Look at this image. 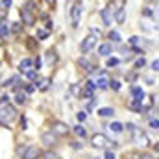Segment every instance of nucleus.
Instances as JSON below:
<instances>
[{"mask_svg": "<svg viewBox=\"0 0 159 159\" xmlns=\"http://www.w3.org/2000/svg\"><path fill=\"white\" fill-rule=\"evenodd\" d=\"M35 91V83H30V85H26V93H34Z\"/></svg>", "mask_w": 159, "mask_h": 159, "instance_id": "4c0bfd02", "label": "nucleus"}, {"mask_svg": "<svg viewBox=\"0 0 159 159\" xmlns=\"http://www.w3.org/2000/svg\"><path fill=\"white\" fill-rule=\"evenodd\" d=\"M124 4H126V0H111L109 6H107V9H109L111 13H119V11L124 9Z\"/></svg>", "mask_w": 159, "mask_h": 159, "instance_id": "9d476101", "label": "nucleus"}, {"mask_svg": "<svg viewBox=\"0 0 159 159\" xmlns=\"http://www.w3.org/2000/svg\"><path fill=\"white\" fill-rule=\"evenodd\" d=\"M144 65H146V59H144V57H139V59L135 61V69H143Z\"/></svg>", "mask_w": 159, "mask_h": 159, "instance_id": "a878e982", "label": "nucleus"}, {"mask_svg": "<svg viewBox=\"0 0 159 159\" xmlns=\"http://www.w3.org/2000/svg\"><path fill=\"white\" fill-rule=\"evenodd\" d=\"M129 107H131L133 111L141 113V111H143V100H135V98H133V102L129 104Z\"/></svg>", "mask_w": 159, "mask_h": 159, "instance_id": "a211bd4d", "label": "nucleus"}, {"mask_svg": "<svg viewBox=\"0 0 159 159\" xmlns=\"http://www.w3.org/2000/svg\"><path fill=\"white\" fill-rule=\"evenodd\" d=\"M143 13H144V15H146V17H150V15H152V11H150V9H148V7H146V9H144V11H143Z\"/></svg>", "mask_w": 159, "mask_h": 159, "instance_id": "a18cd8bd", "label": "nucleus"}, {"mask_svg": "<svg viewBox=\"0 0 159 159\" xmlns=\"http://www.w3.org/2000/svg\"><path fill=\"white\" fill-rule=\"evenodd\" d=\"M9 6H11V0H2V7L4 9H7Z\"/></svg>", "mask_w": 159, "mask_h": 159, "instance_id": "79ce46f5", "label": "nucleus"}, {"mask_svg": "<svg viewBox=\"0 0 159 159\" xmlns=\"http://www.w3.org/2000/svg\"><path fill=\"white\" fill-rule=\"evenodd\" d=\"M115 19H117V22H124V19H126V9H122L119 13H115Z\"/></svg>", "mask_w": 159, "mask_h": 159, "instance_id": "b1692460", "label": "nucleus"}, {"mask_svg": "<svg viewBox=\"0 0 159 159\" xmlns=\"http://www.w3.org/2000/svg\"><path fill=\"white\" fill-rule=\"evenodd\" d=\"M96 39H98V37H96V35H93V34H91V35H87L85 39L81 41V52H83V54L91 52V50L94 48V44H96Z\"/></svg>", "mask_w": 159, "mask_h": 159, "instance_id": "39448f33", "label": "nucleus"}, {"mask_svg": "<svg viewBox=\"0 0 159 159\" xmlns=\"http://www.w3.org/2000/svg\"><path fill=\"white\" fill-rule=\"evenodd\" d=\"M109 87H111V89H115V91H119V89H120V81H119V80H111Z\"/></svg>", "mask_w": 159, "mask_h": 159, "instance_id": "c85d7f7f", "label": "nucleus"}, {"mask_svg": "<svg viewBox=\"0 0 159 159\" xmlns=\"http://www.w3.org/2000/svg\"><path fill=\"white\" fill-rule=\"evenodd\" d=\"M81 91H83V89H80L78 85H72V93H74V94H80V96H81Z\"/></svg>", "mask_w": 159, "mask_h": 159, "instance_id": "c9c22d12", "label": "nucleus"}, {"mask_svg": "<svg viewBox=\"0 0 159 159\" xmlns=\"http://www.w3.org/2000/svg\"><path fill=\"white\" fill-rule=\"evenodd\" d=\"M122 128H124V126H122L120 122H111V126H109V129H111V131H115V133H120V131H122Z\"/></svg>", "mask_w": 159, "mask_h": 159, "instance_id": "5701e85b", "label": "nucleus"}, {"mask_svg": "<svg viewBox=\"0 0 159 159\" xmlns=\"http://www.w3.org/2000/svg\"><path fill=\"white\" fill-rule=\"evenodd\" d=\"M46 61H48L50 65H54V63L57 61V56H56V50H48V52H46Z\"/></svg>", "mask_w": 159, "mask_h": 159, "instance_id": "aec40b11", "label": "nucleus"}, {"mask_svg": "<svg viewBox=\"0 0 159 159\" xmlns=\"http://www.w3.org/2000/svg\"><path fill=\"white\" fill-rule=\"evenodd\" d=\"M156 152H159V143L156 144Z\"/></svg>", "mask_w": 159, "mask_h": 159, "instance_id": "09e8293b", "label": "nucleus"}, {"mask_svg": "<svg viewBox=\"0 0 159 159\" xmlns=\"http://www.w3.org/2000/svg\"><path fill=\"white\" fill-rule=\"evenodd\" d=\"M109 39L113 41V43H119V41H120L119 32H109Z\"/></svg>", "mask_w": 159, "mask_h": 159, "instance_id": "bb28decb", "label": "nucleus"}, {"mask_svg": "<svg viewBox=\"0 0 159 159\" xmlns=\"http://www.w3.org/2000/svg\"><path fill=\"white\" fill-rule=\"evenodd\" d=\"M91 144L96 148V150H100V148H106L107 144H111L109 141H107V137L104 135V133H94L93 135V139H91Z\"/></svg>", "mask_w": 159, "mask_h": 159, "instance_id": "f03ea898", "label": "nucleus"}, {"mask_svg": "<svg viewBox=\"0 0 159 159\" xmlns=\"http://www.w3.org/2000/svg\"><path fill=\"white\" fill-rule=\"evenodd\" d=\"M37 37L39 39H46L48 37V30H37Z\"/></svg>", "mask_w": 159, "mask_h": 159, "instance_id": "c756f323", "label": "nucleus"}, {"mask_svg": "<svg viewBox=\"0 0 159 159\" xmlns=\"http://www.w3.org/2000/svg\"><path fill=\"white\" fill-rule=\"evenodd\" d=\"M100 17H102V20H104V24H106V26H111L113 15H111V11H109V9H102V11H100Z\"/></svg>", "mask_w": 159, "mask_h": 159, "instance_id": "4468645a", "label": "nucleus"}, {"mask_svg": "<svg viewBox=\"0 0 159 159\" xmlns=\"http://www.w3.org/2000/svg\"><path fill=\"white\" fill-rule=\"evenodd\" d=\"M26 76H28L30 80H35V78H37V70H35V69H32V70H28V72H26Z\"/></svg>", "mask_w": 159, "mask_h": 159, "instance_id": "7c9ffc66", "label": "nucleus"}, {"mask_svg": "<svg viewBox=\"0 0 159 159\" xmlns=\"http://www.w3.org/2000/svg\"><path fill=\"white\" fill-rule=\"evenodd\" d=\"M152 70H156V72L159 70V59H154L152 61Z\"/></svg>", "mask_w": 159, "mask_h": 159, "instance_id": "473e14b6", "label": "nucleus"}, {"mask_svg": "<svg viewBox=\"0 0 159 159\" xmlns=\"http://www.w3.org/2000/svg\"><path fill=\"white\" fill-rule=\"evenodd\" d=\"M74 133H76V135H78V137H81V139H83V137H85V135H87V131H85V128H83V126H74Z\"/></svg>", "mask_w": 159, "mask_h": 159, "instance_id": "4be33fe9", "label": "nucleus"}, {"mask_svg": "<svg viewBox=\"0 0 159 159\" xmlns=\"http://www.w3.org/2000/svg\"><path fill=\"white\" fill-rule=\"evenodd\" d=\"M109 83H111V80H107L106 70H100V72H98V80H96L98 89H107V87H109Z\"/></svg>", "mask_w": 159, "mask_h": 159, "instance_id": "6e6552de", "label": "nucleus"}, {"mask_svg": "<svg viewBox=\"0 0 159 159\" xmlns=\"http://www.w3.org/2000/svg\"><path fill=\"white\" fill-rule=\"evenodd\" d=\"M91 34H93V35H96V37H102L100 30H96V28H91Z\"/></svg>", "mask_w": 159, "mask_h": 159, "instance_id": "ea45409f", "label": "nucleus"}, {"mask_svg": "<svg viewBox=\"0 0 159 159\" xmlns=\"http://www.w3.org/2000/svg\"><path fill=\"white\" fill-rule=\"evenodd\" d=\"M104 159H117V157H115V154H113L111 150H107V152H106V156H104Z\"/></svg>", "mask_w": 159, "mask_h": 159, "instance_id": "72a5a7b5", "label": "nucleus"}, {"mask_svg": "<svg viewBox=\"0 0 159 159\" xmlns=\"http://www.w3.org/2000/svg\"><path fill=\"white\" fill-rule=\"evenodd\" d=\"M72 148H76V150H78V148H81V144H80V143H72Z\"/></svg>", "mask_w": 159, "mask_h": 159, "instance_id": "de8ad7c7", "label": "nucleus"}, {"mask_svg": "<svg viewBox=\"0 0 159 159\" xmlns=\"http://www.w3.org/2000/svg\"><path fill=\"white\" fill-rule=\"evenodd\" d=\"M15 102H17L19 106L26 104V93H17V96H15Z\"/></svg>", "mask_w": 159, "mask_h": 159, "instance_id": "412c9836", "label": "nucleus"}, {"mask_svg": "<svg viewBox=\"0 0 159 159\" xmlns=\"http://www.w3.org/2000/svg\"><path fill=\"white\" fill-rule=\"evenodd\" d=\"M98 54H100V56H104V57H106V56H109V54H111V44H109V43H104V44H100V48H98Z\"/></svg>", "mask_w": 159, "mask_h": 159, "instance_id": "dca6fc26", "label": "nucleus"}, {"mask_svg": "<svg viewBox=\"0 0 159 159\" xmlns=\"http://www.w3.org/2000/svg\"><path fill=\"white\" fill-rule=\"evenodd\" d=\"M81 9H83V4H81V0H76V2L72 4V9H70V20H72V26H74V28H78V24H80Z\"/></svg>", "mask_w": 159, "mask_h": 159, "instance_id": "f257e3e1", "label": "nucleus"}, {"mask_svg": "<svg viewBox=\"0 0 159 159\" xmlns=\"http://www.w3.org/2000/svg\"><path fill=\"white\" fill-rule=\"evenodd\" d=\"M43 157L44 159H54L56 157V154H54V152H46V154H43Z\"/></svg>", "mask_w": 159, "mask_h": 159, "instance_id": "e433bc0d", "label": "nucleus"}, {"mask_svg": "<svg viewBox=\"0 0 159 159\" xmlns=\"http://www.w3.org/2000/svg\"><path fill=\"white\" fill-rule=\"evenodd\" d=\"M32 67H35V63H34V59H30V57H24L20 63H19V69H20V72H28V70H32Z\"/></svg>", "mask_w": 159, "mask_h": 159, "instance_id": "9b49d317", "label": "nucleus"}, {"mask_svg": "<svg viewBox=\"0 0 159 159\" xmlns=\"http://www.w3.org/2000/svg\"><path fill=\"white\" fill-rule=\"evenodd\" d=\"M133 139H135L141 146H150V139H148V135H146L143 129H137V131L133 133Z\"/></svg>", "mask_w": 159, "mask_h": 159, "instance_id": "423d86ee", "label": "nucleus"}, {"mask_svg": "<svg viewBox=\"0 0 159 159\" xmlns=\"http://www.w3.org/2000/svg\"><path fill=\"white\" fill-rule=\"evenodd\" d=\"M106 65H107V67H109V69H111V67H117V65H119V59H117V57H109V59H107V63H106Z\"/></svg>", "mask_w": 159, "mask_h": 159, "instance_id": "393cba45", "label": "nucleus"}, {"mask_svg": "<svg viewBox=\"0 0 159 159\" xmlns=\"http://www.w3.org/2000/svg\"><path fill=\"white\" fill-rule=\"evenodd\" d=\"M137 159H156L152 154H141V156H137Z\"/></svg>", "mask_w": 159, "mask_h": 159, "instance_id": "2f4dec72", "label": "nucleus"}, {"mask_svg": "<svg viewBox=\"0 0 159 159\" xmlns=\"http://www.w3.org/2000/svg\"><path fill=\"white\" fill-rule=\"evenodd\" d=\"M44 2H46V6H50V7H52V6L56 4V0H44Z\"/></svg>", "mask_w": 159, "mask_h": 159, "instance_id": "c03bdc74", "label": "nucleus"}, {"mask_svg": "<svg viewBox=\"0 0 159 159\" xmlns=\"http://www.w3.org/2000/svg\"><path fill=\"white\" fill-rule=\"evenodd\" d=\"M131 96H133L135 100H144V91H143L139 85H133V87H131Z\"/></svg>", "mask_w": 159, "mask_h": 159, "instance_id": "2eb2a0df", "label": "nucleus"}, {"mask_svg": "<svg viewBox=\"0 0 159 159\" xmlns=\"http://www.w3.org/2000/svg\"><path fill=\"white\" fill-rule=\"evenodd\" d=\"M34 63H35V69L39 70V69H41V65H43V61H41V57H35V59H34Z\"/></svg>", "mask_w": 159, "mask_h": 159, "instance_id": "58836bf2", "label": "nucleus"}, {"mask_svg": "<svg viewBox=\"0 0 159 159\" xmlns=\"http://www.w3.org/2000/svg\"><path fill=\"white\" fill-rule=\"evenodd\" d=\"M78 63H80V67H83V70H85V72H89V74L96 70V67H94L93 63H89V61H87L85 57H81V59H80Z\"/></svg>", "mask_w": 159, "mask_h": 159, "instance_id": "ddd939ff", "label": "nucleus"}, {"mask_svg": "<svg viewBox=\"0 0 159 159\" xmlns=\"http://www.w3.org/2000/svg\"><path fill=\"white\" fill-rule=\"evenodd\" d=\"M17 117V111H15V107L13 106H2V126L6 128V120L9 122V120H13Z\"/></svg>", "mask_w": 159, "mask_h": 159, "instance_id": "20e7f679", "label": "nucleus"}, {"mask_svg": "<svg viewBox=\"0 0 159 159\" xmlns=\"http://www.w3.org/2000/svg\"><path fill=\"white\" fill-rule=\"evenodd\" d=\"M20 126H22V129H26V120L20 119Z\"/></svg>", "mask_w": 159, "mask_h": 159, "instance_id": "49530a36", "label": "nucleus"}, {"mask_svg": "<svg viewBox=\"0 0 159 159\" xmlns=\"http://www.w3.org/2000/svg\"><path fill=\"white\" fill-rule=\"evenodd\" d=\"M20 19H22V22L28 24V26L35 24V15L32 13V4H30L28 7H22V9H20Z\"/></svg>", "mask_w": 159, "mask_h": 159, "instance_id": "7ed1b4c3", "label": "nucleus"}, {"mask_svg": "<svg viewBox=\"0 0 159 159\" xmlns=\"http://www.w3.org/2000/svg\"><path fill=\"white\" fill-rule=\"evenodd\" d=\"M43 143L46 144V146H52V144H56V133L54 131H50V133H43Z\"/></svg>", "mask_w": 159, "mask_h": 159, "instance_id": "f8f14e48", "label": "nucleus"}, {"mask_svg": "<svg viewBox=\"0 0 159 159\" xmlns=\"http://www.w3.org/2000/svg\"><path fill=\"white\" fill-rule=\"evenodd\" d=\"M148 124H150V128L159 129V120H157V119H150V120H148Z\"/></svg>", "mask_w": 159, "mask_h": 159, "instance_id": "cd10ccee", "label": "nucleus"}, {"mask_svg": "<svg viewBox=\"0 0 159 159\" xmlns=\"http://www.w3.org/2000/svg\"><path fill=\"white\" fill-rule=\"evenodd\" d=\"M98 115L100 117H113L115 115V109L113 107H102V109H98Z\"/></svg>", "mask_w": 159, "mask_h": 159, "instance_id": "f3484780", "label": "nucleus"}, {"mask_svg": "<svg viewBox=\"0 0 159 159\" xmlns=\"http://www.w3.org/2000/svg\"><path fill=\"white\" fill-rule=\"evenodd\" d=\"M7 102H9V96H7V94L4 93V94H2V106H6Z\"/></svg>", "mask_w": 159, "mask_h": 159, "instance_id": "a19ab883", "label": "nucleus"}, {"mask_svg": "<svg viewBox=\"0 0 159 159\" xmlns=\"http://www.w3.org/2000/svg\"><path fill=\"white\" fill-rule=\"evenodd\" d=\"M52 131H54L56 135H67V133H69V126L63 124V122H54V124H52Z\"/></svg>", "mask_w": 159, "mask_h": 159, "instance_id": "1a4fd4ad", "label": "nucleus"}, {"mask_svg": "<svg viewBox=\"0 0 159 159\" xmlns=\"http://www.w3.org/2000/svg\"><path fill=\"white\" fill-rule=\"evenodd\" d=\"M41 156H43V152H41L37 146H28L22 157H24V159H39Z\"/></svg>", "mask_w": 159, "mask_h": 159, "instance_id": "0eeeda50", "label": "nucleus"}, {"mask_svg": "<svg viewBox=\"0 0 159 159\" xmlns=\"http://www.w3.org/2000/svg\"><path fill=\"white\" fill-rule=\"evenodd\" d=\"M0 30H2V39H7V34H9V22L2 20V24H0Z\"/></svg>", "mask_w": 159, "mask_h": 159, "instance_id": "6ab92c4d", "label": "nucleus"}, {"mask_svg": "<svg viewBox=\"0 0 159 159\" xmlns=\"http://www.w3.org/2000/svg\"><path fill=\"white\" fill-rule=\"evenodd\" d=\"M139 37H135V35H133V37H129V43H131V44H139Z\"/></svg>", "mask_w": 159, "mask_h": 159, "instance_id": "37998d69", "label": "nucleus"}, {"mask_svg": "<svg viewBox=\"0 0 159 159\" xmlns=\"http://www.w3.org/2000/svg\"><path fill=\"white\" fill-rule=\"evenodd\" d=\"M76 117H78V120H80V122H83V120L87 119V115H85V111H80V113L76 115Z\"/></svg>", "mask_w": 159, "mask_h": 159, "instance_id": "f704fd0d", "label": "nucleus"}]
</instances>
